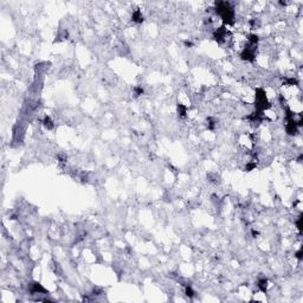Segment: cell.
<instances>
[{"instance_id":"obj_1","label":"cell","mask_w":303,"mask_h":303,"mask_svg":"<svg viewBox=\"0 0 303 303\" xmlns=\"http://www.w3.org/2000/svg\"><path fill=\"white\" fill-rule=\"evenodd\" d=\"M216 13L220 16L223 19V23L226 25H233L234 24V11L233 7L227 1H216Z\"/></svg>"},{"instance_id":"obj_2","label":"cell","mask_w":303,"mask_h":303,"mask_svg":"<svg viewBox=\"0 0 303 303\" xmlns=\"http://www.w3.org/2000/svg\"><path fill=\"white\" fill-rule=\"evenodd\" d=\"M255 108L258 111H264L270 108V103L268 101V97L265 91L258 88L256 89V95H255Z\"/></svg>"},{"instance_id":"obj_3","label":"cell","mask_w":303,"mask_h":303,"mask_svg":"<svg viewBox=\"0 0 303 303\" xmlns=\"http://www.w3.org/2000/svg\"><path fill=\"white\" fill-rule=\"evenodd\" d=\"M256 57V45L249 44L243 49V51L240 52V58L243 61H248V62H253Z\"/></svg>"},{"instance_id":"obj_4","label":"cell","mask_w":303,"mask_h":303,"mask_svg":"<svg viewBox=\"0 0 303 303\" xmlns=\"http://www.w3.org/2000/svg\"><path fill=\"white\" fill-rule=\"evenodd\" d=\"M226 37H227V28L225 26H221V27L217 28V30L213 32L214 40H216L217 43H219V44H221V43L225 42Z\"/></svg>"},{"instance_id":"obj_5","label":"cell","mask_w":303,"mask_h":303,"mask_svg":"<svg viewBox=\"0 0 303 303\" xmlns=\"http://www.w3.org/2000/svg\"><path fill=\"white\" fill-rule=\"evenodd\" d=\"M30 291L32 292V294H40V292H46V289L40 284V283L33 282L32 284H31Z\"/></svg>"},{"instance_id":"obj_6","label":"cell","mask_w":303,"mask_h":303,"mask_svg":"<svg viewBox=\"0 0 303 303\" xmlns=\"http://www.w3.org/2000/svg\"><path fill=\"white\" fill-rule=\"evenodd\" d=\"M132 19H133V22L136 23V24H141V23L144 20L143 14H142V12L140 11V9H135V11L133 12Z\"/></svg>"},{"instance_id":"obj_7","label":"cell","mask_w":303,"mask_h":303,"mask_svg":"<svg viewBox=\"0 0 303 303\" xmlns=\"http://www.w3.org/2000/svg\"><path fill=\"white\" fill-rule=\"evenodd\" d=\"M257 287H258V289L262 292H267V290H268V279L267 278H260L258 281Z\"/></svg>"},{"instance_id":"obj_8","label":"cell","mask_w":303,"mask_h":303,"mask_svg":"<svg viewBox=\"0 0 303 303\" xmlns=\"http://www.w3.org/2000/svg\"><path fill=\"white\" fill-rule=\"evenodd\" d=\"M177 109H178V114H179L180 117H186V114H187V107L186 105H184L181 103H178Z\"/></svg>"},{"instance_id":"obj_9","label":"cell","mask_w":303,"mask_h":303,"mask_svg":"<svg viewBox=\"0 0 303 303\" xmlns=\"http://www.w3.org/2000/svg\"><path fill=\"white\" fill-rule=\"evenodd\" d=\"M43 126L45 127L46 129L50 130V129L53 128V122H52V120H51L49 116H45V119H44V121H43Z\"/></svg>"},{"instance_id":"obj_10","label":"cell","mask_w":303,"mask_h":303,"mask_svg":"<svg viewBox=\"0 0 303 303\" xmlns=\"http://www.w3.org/2000/svg\"><path fill=\"white\" fill-rule=\"evenodd\" d=\"M248 40H249V44L257 45V43H258V36L255 34V33H250L248 36Z\"/></svg>"},{"instance_id":"obj_11","label":"cell","mask_w":303,"mask_h":303,"mask_svg":"<svg viewBox=\"0 0 303 303\" xmlns=\"http://www.w3.org/2000/svg\"><path fill=\"white\" fill-rule=\"evenodd\" d=\"M185 294H186V296L190 297V298H192L194 296V290L192 289L191 285H187L186 287V289H185Z\"/></svg>"},{"instance_id":"obj_12","label":"cell","mask_w":303,"mask_h":303,"mask_svg":"<svg viewBox=\"0 0 303 303\" xmlns=\"http://www.w3.org/2000/svg\"><path fill=\"white\" fill-rule=\"evenodd\" d=\"M257 167V163L256 162H248L246 166H245V171L246 172H251L252 169H255Z\"/></svg>"},{"instance_id":"obj_13","label":"cell","mask_w":303,"mask_h":303,"mask_svg":"<svg viewBox=\"0 0 303 303\" xmlns=\"http://www.w3.org/2000/svg\"><path fill=\"white\" fill-rule=\"evenodd\" d=\"M143 88L142 86H135L134 88V94H135V96L138 97V96H141V95H143Z\"/></svg>"},{"instance_id":"obj_14","label":"cell","mask_w":303,"mask_h":303,"mask_svg":"<svg viewBox=\"0 0 303 303\" xmlns=\"http://www.w3.org/2000/svg\"><path fill=\"white\" fill-rule=\"evenodd\" d=\"M285 83L288 84V85H297L298 84V82H297V80L296 78H287V81H285Z\"/></svg>"},{"instance_id":"obj_15","label":"cell","mask_w":303,"mask_h":303,"mask_svg":"<svg viewBox=\"0 0 303 303\" xmlns=\"http://www.w3.org/2000/svg\"><path fill=\"white\" fill-rule=\"evenodd\" d=\"M302 255H303V251H302V248L295 253V257L297 258V259H302Z\"/></svg>"},{"instance_id":"obj_16","label":"cell","mask_w":303,"mask_h":303,"mask_svg":"<svg viewBox=\"0 0 303 303\" xmlns=\"http://www.w3.org/2000/svg\"><path fill=\"white\" fill-rule=\"evenodd\" d=\"M301 221H302V216H300L298 219H297V221H296V226H297V229H298L300 231H301V229H302V227H301Z\"/></svg>"},{"instance_id":"obj_17","label":"cell","mask_w":303,"mask_h":303,"mask_svg":"<svg viewBox=\"0 0 303 303\" xmlns=\"http://www.w3.org/2000/svg\"><path fill=\"white\" fill-rule=\"evenodd\" d=\"M207 122H209V128H210V129H213V127H214V122L212 121V119H209V120H207Z\"/></svg>"},{"instance_id":"obj_18","label":"cell","mask_w":303,"mask_h":303,"mask_svg":"<svg viewBox=\"0 0 303 303\" xmlns=\"http://www.w3.org/2000/svg\"><path fill=\"white\" fill-rule=\"evenodd\" d=\"M185 45H186L187 47H191V46H193V43L192 42H188V40H185Z\"/></svg>"},{"instance_id":"obj_19","label":"cell","mask_w":303,"mask_h":303,"mask_svg":"<svg viewBox=\"0 0 303 303\" xmlns=\"http://www.w3.org/2000/svg\"><path fill=\"white\" fill-rule=\"evenodd\" d=\"M257 236H258V232L255 231V230H252V237H255V238H256Z\"/></svg>"}]
</instances>
